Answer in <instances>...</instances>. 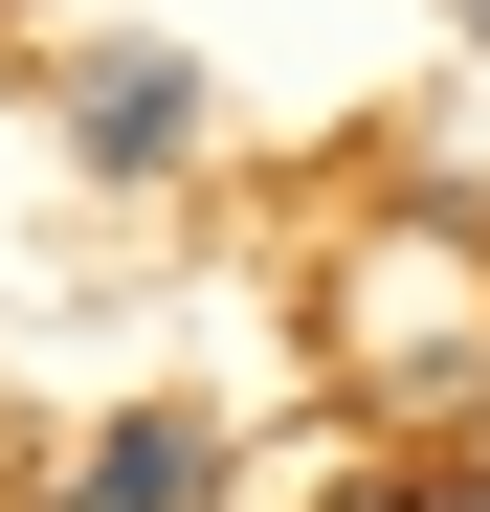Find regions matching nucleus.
<instances>
[{
	"mask_svg": "<svg viewBox=\"0 0 490 512\" xmlns=\"http://www.w3.org/2000/svg\"><path fill=\"white\" fill-rule=\"evenodd\" d=\"M45 512H223V446H201V423H179V401H134V423H112V446H90V468H67Z\"/></svg>",
	"mask_w": 490,
	"mask_h": 512,
	"instance_id": "obj_1",
	"label": "nucleus"
},
{
	"mask_svg": "<svg viewBox=\"0 0 490 512\" xmlns=\"http://www.w3.org/2000/svg\"><path fill=\"white\" fill-rule=\"evenodd\" d=\"M90 134H112V156H179V67L112 45V67H90Z\"/></svg>",
	"mask_w": 490,
	"mask_h": 512,
	"instance_id": "obj_2",
	"label": "nucleus"
}]
</instances>
